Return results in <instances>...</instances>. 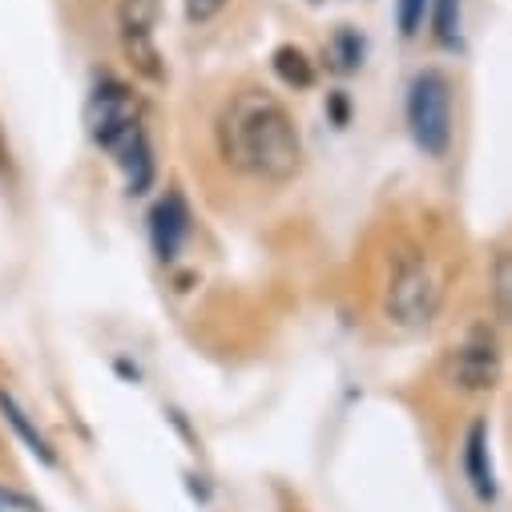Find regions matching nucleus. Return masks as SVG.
<instances>
[{
	"mask_svg": "<svg viewBox=\"0 0 512 512\" xmlns=\"http://www.w3.org/2000/svg\"><path fill=\"white\" fill-rule=\"evenodd\" d=\"M214 146L222 162L259 182H291L303 170V138L291 109L263 85H242L226 97L214 121Z\"/></svg>",
	"mask_w": 512,
	"mask_h": 512,
	"instance_id": "1",
	"label": "nucleus"
},
{
	"mask_svg": "<svg viewBox=\"0 0 512 512\" xmlns=\"http://www.w3.org/2000/svg\"><path fill=\"white\" fill-rule=\"evenodd\" d=\"M448 295V271L420 242H400L388 254V275H383V315L404 331L428 327Z\"/></svg>",
	"mask_w": 512,
	"mask_h": 512,
	"instance_id": "2",
	"label": "nucleus"
},
{
	"mask_svg": "<svg viewBox=\"0 0 512 512\" xmlns=\"http://www.w3.org/2000/svg\"><path fill=\"white\" fill-rule=\"evenodd\" d=\"M85 130H89L93 146H101L113 162H121L146 138L138 93L117 77H101L85 101Z\"/></svg>",
	"mask_w": 512,
	"mask_h": 512,
	"instance_id": "3",
	"label": "nucleus"
},
{
	"mask_svg": "<svg viewBox=\"0 0 512 512\" xmlns=\"http://www.w3.org/2000/svg\"><path fill=\"white\" fill-rule=\"evenodd\" d=\"M404 117H408L412 142L428 158H444L452 150V81L440 69L416 73L408 85Z\"/></svg>",
	"mask_w": 512,
	"mask_h": 512,
	"instance_id": "4",
	"label": "nucleus"
},
{
	"mask_svg": "<svg viewBox=\"0 0 512 512\" xmlns=\"http://www.w3.org/2000/svg\"><path fill=\"white\" fill-rule=\"evenodd\" d=\"M448 375L460 392H492L500 383V339L488 323L468 327V335L452 347Z\"/></svg>",
	"mask_w": 512,
	"mask_h": 512,
	"instance_id": "5",
	"label": "nucleus"
},
{
	"mask_svg": "<svg viewBox=\"0 0 512 512\" xmlns=\"http://www.w3.org/2000/svg\"><path fill=\"white\" fill-rule=\"evenodd\" d=\"M194 230V218H190V206H186V194L182 190H166L154 210H150V246L162 263H174L186 238Z\"/></svg>",
	"mask_w": 512,
	"mask_h": 512,
	"instance_id": "6",
	"label": "nucleus"
},
{
	"mask_svg": "<svg viewBox=\"0 0 512 512\" xmlns=\"http://www.w3.org/2000/svg\"><path fill=\"white\" fill-rule=\"evenodd\" d=\"M464 472L480 500L496 496V476H492V460H488V428L480 420L468 428V440H464Z\"/></svg>",
	"mask_w": 512,
	"mask_h": 512,
	"instance_id": "7",
	"label": "nucleus"
},
{
	"mask_svg": "<svg viewBox=\"0 0 512 512\" xmlns=\"http://www.w3.org/2000/svg\"><path fill=\"white\" fill-rule=\"evenodd\" d=\"M117 37H121L125 61L134 65L138 77H146V81H154V85L166 81V61H162V49H158L154 33H117Z\"/></svg>",
	"mask_w": 512,
	"mask_h": 512,
	"instance_id": "8",
	"label": "nucleus"
},
{
	"mask_svg": "<svg viewBox=\"0 0 512 512\" xmlns=\"http://www.w3.org/2000/svg\"><path fill=\"white\" fill-rule=\"evenodd\" d=\"M0 416H5V420L13 424V432H17V436L29 444V452H33V456H41L45 464H57V452L49 448V440L37 432V424L25 416V408H21V404H17V400H13L5 388H0Z\"/></svg>",
	"mask_w": 512,
	"mask_h": 512,
	"instance_id": "9",
	"label": "nucleus"
},
{
	"mask_svg": "<svg viewBox=\"0 0 512 512\" xmlns=\"http://www.w3.org/2000/svg\"><path fill=\"white\" fill-rule=\"evenodd\" d=\"M271 65L283 77V85H291V89H311L315 85V65H311V57L299 45H279Z\"/></svg>",
	"mask_w": 512,
	"mask_h": 512,
	"instance_id": "10",
	"label": "nucleus"
},
{
	"mask_svg": "<svg viewBox=\"0 0 512 512\" xmlns=\"http://www.w3.org/2000/svg\"><path fill=\"white\" fill-rule=\"evenodd\" d=\"M162 0H117V33H154Z\"/></svg>",
	"mask_w": 512,
	"mask_h": 512,
	"instance_id": "11",
	"label": "nucleus"
},
{
	"mask_svg": "<svg viewBox=\"0 0 512 512\" xmlns=\"http://www.w3.org/2000/svg\"><path fill=\"white\" fill-rule=\"evenodd\" d=\"M117 166L125 170V178H130V194H146L154 186V150H150V138H142Z\"/></svg>",
	"mask_w": 512,
	"mask_h": 512,
	"instance_id": "12",
	"label": "nucleus"
},
{
	"mask_svg": "<svg viewBox=\"0 0 512 512\" xmlns=\"http://www.w3.org/2000/svg\"><path fill=\"white\" fill-rule=\"evenodd\" d=\"M428 21L440 45L460 41V0H428Z\"/></svg>",
	"mask_w": 512,
	"mask_h": 512,
	"instance_id": "13",
	"label": "nucleus"
},
{
	"mask_svg": "<svg viewBox=\"0 0 512 512\" xmlns=\"http://www.w3.org/2000/svg\"><path fill=\"white\" fill-rule=\"evenodd\" d=\"M331 57H335V65H339L343 73L359 69V65H363V37H359L355 29H339L335 41H331Z\"/></svg>",
	"mask_w": 512,
	"mask_h": 512,
	"instance_id": "14",
	"label": "nucleus"
},
{
	"mask_svg": "<svg viewBox=\"0 0 512 512\" xmlns=\"http://www.w3.org/2000/svg\"><path fill=\"white\" fill-rule=\"evenodd\" d=\"M428 21V0H396V25H400V37H416Z\"/></svg>",
	"mask_w": 512,
	"mask_h": 512,
	"instance_id": "15",
	"label": "nucleus"
},
{
	"mask_svg": "<svg viewBox=\"0 0 512 512\" xmlns=\"http://www.w3.org/2000/svg\"><path fill=\"white\" fill-rule=\"evenodd\" d=\"M496 319L508 323V311H512V275H508V254H496Z\"/></svg>",
	"mask_w": 512,
	"mask_h": 512,
	"instance_id": "16",
	"label": "nucleus"
},
{
	"mask_svg": "<svg viewBox=\"0 0 512 512\" xmlns=\"http://www.w3.org/2000/svg\"><path fill=\"white\" fill-rule=\"evenodd\" d=\"M222 9H226V0H186V17H190L194 25H206V21H214Z\"/></svg>",
	"mask_w": 512,
	"mask_h": 512,
	"instance_id": "17",
	"label": "nucleus"
},
{
	"mask_svg": "<svg viewBox=\"0 0 512 512\" xmlns=\"http://www.w3.org/2000/svg\"><path fill=\"white\" fill-rule=\"evenodd\" d=\"M0 166H9V146H5V130H0Z\"/></svg>",
	"mask_w": 512,
	"mask_h": 512,
	"instance_id": "18",
	"label": "nucleus"
},
{
	"mask_svg": "<svg viewBox=\"0 0 512 512\" xmlns=\"http://www.w3.org/2000/svg\"><path fill=\"white\" fill-rule=\"evenodd\" d=\"M5 504H9V496H0V508H5Z\"/></svg>",
	"mask_w": 512,
	"mask_h": 512,
	"instance_id": "19",
	"label": "nucleus"
},
{
	"mask_svg": "<svg viewBox=\"0 0 512 512\" xmlns=\"http://www.w3.org/2000/svg\"><path fill=\"white\" fill-rule=\"evenodd\" d=\"M311 5H319V0H311Z\"/></svg>",
	"mask_w": 512,
	"mask_h": 512,
	"instance_id": "20",
	"label": "nucleus"
}]
</instances>
